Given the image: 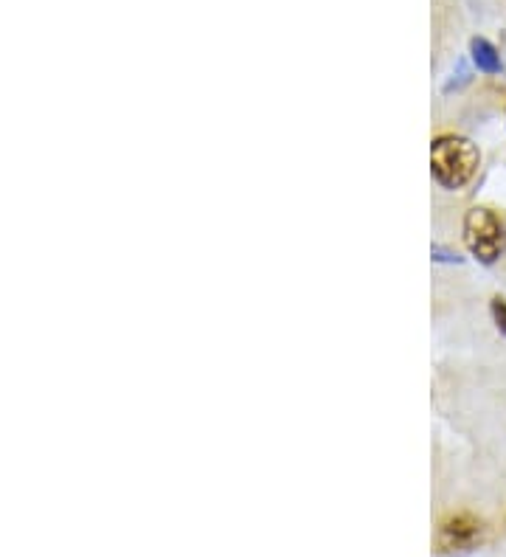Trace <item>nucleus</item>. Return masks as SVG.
<instances>
[{"instance_id":"nucleus-2","label":"nucleus","mask_w":506,"mask_h":557,"mask_svg":"<svg viewBox=\"0 0 506 557\" xmlns=\"http://www.w3.org/2000/svg\"><path fill=\"white\" fill-rule=\"evenodd\" d=\"M464 242L481 262H495L506 248V228L490 209H473L464 220Z\"/></svg>"},{"instance_id":"nucleus-3","label":"nucleus","mask_w":506,"mask_h":557,"mask_svg":"<svg viewBox=\"0 0 506 557\" xmlns=\"http://www.w3.org/2000/svg\"><path fill=\"white\" fill-rule=\"evenodd\" d=\"M481 538H484L481 521L473 518V515H467V512L450 515L439 527V546L445 552H470V549H476L481 543Z\"/></svg>"},{"instance_id":"nucleus-1","label":"nucleus","mask_w":506,"mask_h":557,"mask_svg":"<svg viewBox=\"0 0 506 557\" xmlns=\"http://www.w3.org/2000/svg\"><path fill=\"white\" fill-rule=\"evenodd\" d=\"M431 164L436 181L447 189H462L476 175L478 150L467 138L445 136L433 144Z\"/></svg>"},{"instance_id":"nucleus-5","label":"nucleus","mask_w":506,"mask_h":557,"mask_svg":"<svg viewBox=\"0 0 506 557\" xmlns=\"http://www.w3.org/2000/svg\"><path fill=\"white\" fill-rule=\"evenodd\" d=\"M492 316H495V321H498V327H501V332H506V299H492Z\"/></svg>"},{"instance_id":"nucleus-4","label":"nucleus","mask_w":506,"mask_h":557,"mask_svg":"<svg viewBox=\"0 0 506 557\" xmlns=\"http://www.w3.org/2000/svg\"><path fill=\"white\" fill-rule=\"evenodd\" d=\"M473 60L481 71H487V74H495V71H501V57H498V51L487 43V40H473Z\"/></svg>"}]
</instances>
